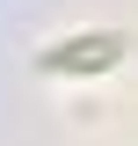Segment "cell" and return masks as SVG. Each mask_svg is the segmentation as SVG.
<instances>
[{"label":"cell","instance_id":"6da1fadb","mask_svg":"<svg viewBox=\"0 0 138 146\" xmlns=\"http://www.w3.org/2000/svg\"><path fill=\"white\" fill-rule=\"evenodd\" d=\"M116 51H124L116 36H87V44H73V51H44V66L51 73H80V66H109Z\"/></svg>","mask_w":138,"mask_h":146}]
</instances>
